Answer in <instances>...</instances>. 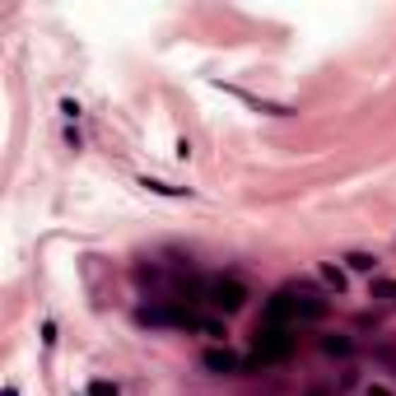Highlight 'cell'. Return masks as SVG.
I'll use <instances>...</instances> for the list:
<instances>
[{"label":"cell","mask_w":396,"mask_h":396,"mask_svg":"<svg viewBox=\"0 0 396 396\" xmlns=\"http://www.w3.org/2000/svg\"><path fill=\"white\" fill-rule=\"evenodd\" d=\"M205 303L215 308V313H224V317H228V313H238V308L248 303V289H243L238 280H215L210 289H205Z\"/></svg>","instance_id":"2"},{"label":"cell","mask_w":396,"mask_h":396,"mask_svg":"<svg viewBox=\"0 0 396 396\" xmlns=\"http://www.w3.org/2000/svg\"><path fill=\"white\" fill-rule=\"evenodd\" d=\"M322 350H327V354H340V359H345L354 345H350V336H327V340H322Z\"/></svg>","instance_id":"4"},{"label":"cell","mask_w":396,"mask_h":396,"mask_svg":"<svg viewBox=\"0 0 396 396\" xmlns=\"http://www.w3.org/2000/svg\"><path fill=\"white\" fill-rule=\"evenodd\" d=\"M205 368H210V373H243L248 363L238 359L233 350H210V354H205Z\"/></svg>","instance_id":"3"},{"label":"cell","mask_w":396,"mask_h":396,"mask_svg":"<svg viewBox=\"0 0 396 396\" xmlns=\"http://www.w3.org/2000/svg\"><path fill=\"white\" fill-rule=\"evenodd\" d=\"M117 392H122L117 383H93V387H89V396H117Z\"/></svg>","instance_id":"6"},{"label":"cell","mask_w":396,"mask_h":396,"mask_svg":"<svg viewBox=\"0 0 396 396\" xmlns=\"http://www.w3.org/2000/svg\"><path fill=\"white\" fill-rule=\"evenodd\" d=\"M5 396H19V387H5Z\"/></svg>","instance_id":"7"},{"label":"cell","mask_w":396,"mask_h":396,"mask_svg":"<svg viewBox=\"0 0 396 396\" xmlns=\"http://www.w3.org/2000/svg\"><path fill=\"white\" fill-rule=\"evenodd\" d=\"M294 354V327H284V322H257L252 331V363H280Z\"/></svg>","instance_id":"1"},{"label":"cell","mask_w":396,"mask_h":396,"mask_svg":"<svg viewBox=\"0 0 396 396\" xmlns=\"http://www.w3.org/2000/svg\"><path fill=\"white\" fill-rule=\"evenodd\" d=\"M345 261H350L354 271H373V257H368V252H350Z\"/></svg>","instance_id":"5"}]
</instances>
